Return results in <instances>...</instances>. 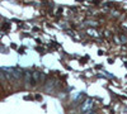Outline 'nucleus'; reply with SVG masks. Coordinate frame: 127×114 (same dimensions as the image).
I'll return each instance as SVG.
<instances>
[{
	"label": "nucleus",
	"mask_w": 127,
	"mask_h": 114,
	"mask_svg": "<svg viewBox=\"0 0 127 114\" xmlns=\"http://www.w3.org/2000/svg\"><path fill=\"white\" fill-rule=\"evenodd\" d=\"M32 79H33V82L36 84V82H41L45 80V75L42 74V72L39 71H34L33 74H32Z\"/></svg>",
	"instance_id": "f257e3e1"
},
{
	"label": "nucleus",
	"mask_w": 127,
	"mask_h": 114,
	"mask_svg": "<svg viewBox=\"0 0 127 114\" xmlns=\"http://www.w3.org/2000/svg\"><path fill=\"white\" fill-rule=\"evenodd\" d=\"M92 107H93V100L92 99H87L83 103L80 110L81 112H88V110H92Z\"/></svg>",
	"instance_id": "f03ea898"
},
{
	"label": "nucleus",
	"mask_w": 127,
	"mask_h": 114,
	"mask_svg": "<svg viewBox=\"0 0 127 114\" xmlns=\"http://www.w3.org/2000/svg\"><path fill=\"white\" fill-rule=\"evenodd\" d=\"M10 74H12L14 81H19L22 79V71L18 70V68H10Z\"/></svg>",
	"instance_id": "7ed1b4c3"
},
{
	"label": "nucleus",
	"mask_w": 127,
	"mask_h": 114,
	"mask_svg": "<svg viewBox=\"0 0 127 114\" xmlns=\"http://www.w3.org/2000/svg\"><path fill=\"white\" fill-rule=\"evenodd\" d=\"M26 82L27 84H34L33 79H32V75H31V71H26Z\"/></svg>",
	"instance_id": "20e7f679"
},
{
	"label": "nucleus",
	"mask_w": 127,
	"mask_h": 114,
	"mask_svg": "<svg viewBox=\"0 0 127 114\" xmlns=\"http://www.w3.org/2000/svg\"><path fill=\"white\" fill-rule=\"evenodd\" d=\"M0 80H1L3 82H6V79H5V75H4L3 70H0Z\"/></svg>",
	"instance_id": "39448f33"
},
{
	"label": "nucleus",
	"mask_w": 127,
	"mask_h": 114,
	"mask_svg": "<svg viewBox=\"0 0 127 114\" xmlns=\"http://www.w3.org/2000/svg\"><path fill=\"white\" fill-rule=\"evenodd\" d=\"M120 39L122 41V43H127V37H126V36H121Z\"/></svg>",
	"instance_id": "423d86ee"
},
{
	"label": "nucleus",
	"mask_w": 127,
	"mask_h": 114,
	"mask_svg": "<svg viewBox=\"0 0 127 114\" xmlns=\"http://www.w3.org/2000/svg\"><path fill=\"white\" fill-rule=\"evenodd\" d=\"M83 114H94V112L93 110H88V112H84Z\"/></svg>",
	"instance_id": "0eeeda50"
}]
</instances>
